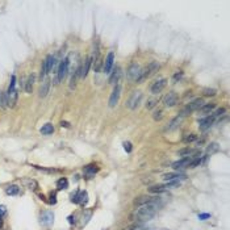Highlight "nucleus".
<instances>
[{
  "label": "nucleus",
  "mask_w": 230,
  "mask_h": 230,
  "mask_svg": "<svg viewBox=\"0 0 230 230\" xmlns=\"http://www.w3.org/2000/svg\"><path fill=\"white\" fill-rule=\"evenodd\" d=\"M157 212H158V201L140 207L130 218L138 220V221H147V220H151L153 217L157 215Z\"/></svg>",
  "instance_id": "f257e3e1"
},
{
  "label": "nucleus",
  "mask_w": 230,
  "mask_h": 230,
  "mask_svg": "<svg viewBox=\"0 0 230 230\" xmlns=\"http://www.w3.org/2000/svg\"><path fill=\"white\" fill-rule=\"evenodd\" d=\"M15 84H16V76L11 78V84H9V88H8V92H7V103L11 108H13L16 105V101H17V91L15 88Z\"/></svg>",
  "instance_id": "f03ea898"
},
{
  "label": "nucleus",
  "mask_w": 230,
  "mask_h": 230,
  "mask_svg": "<svg viewBox=\"0 0 230 230\" xmlns=\"http://www.w3.org/2000/svg\"><path fill=\"white\" fill-rule=\"evenodd\" d=\"M158 69H159V63L158 62H151L145 70H141V75H140V78H138L137 83H141V82L146 80V79H147L149 76H151L154 73H157Z\"/></svg>",
  "instance_id": "7ed1b4c3"
},
{
  "label": "nucleus",
  "mask_w": 230,
  "mask_h": 230,
  "mask_svg": "<svg viewBox=\"0 0 230 230\" xmlns=\"http://www.w3.org/2000/svg\"><path fill=\"white\" fill-rule=\"evenodd\" d=\"M204 105V100L203 99H196V100H193L192 103H189V104L185 107V108L181 110V113H180V116H187V114L189 113H192V112H195L196 109H200L201 107Z\"/></svg>",
  "instance_id": "20e7f679"
},
{
  "label": "nucleus",
  "mask_w": 230,
  "mask_h": 230,
  "mask_svg": "<svg viewBox=\"0 0 230 230\" xmlns=\"http://www.w3.org/2000/svg\"><path fill=\"white\" fill-rule=\"evenodd\" d=\"M69 67H70V61L69 58H65L63 61L61 62V65L58 67V78H57V82H62L63 79L66 78L67 73H69Z\"/></svg>",
  "instance_id": "39448f33"
},
{
  "label": "nucleus",
  "mask_w": 230,
  "mask_h": 230,
  "mask_svg": "<svg viewBox=\"0 0 230 230\" xmlns=\"http://www.w3.org/2000/svg\"><path fill=\"white\" fill-rule=\"evenodd\" d=\"M128 79L129 80H138L141 75V67L137 65V63H130V66L128 67Z\"/></svg>",
  "instance_id": "423d86ee"
},
{
  "label": "nucleus",
  "mask_w": 230,
  "mask_h": 230,
  "mask_svg": "<svg viewBox=\"0 0 230 230\" xmlns=\"http://www.w3.org/2000/svg\"><path fill=\"white\" fill-rule=\"evenodd\" d=\"M142 100V92H140V91H137V92H133L132 96L129 97L128 103H126V107L130 109H136L138 105H140V103Z\"/></svg>",
  "instance_id": "0eeeda50"
},
{
  "label": "nucleus",
  "mask_w": 230,
  "mask_h": 230,
  "mask_svg": "<svg viewBox=\"0 0 230 230\" xmlns=\"http://www.w3.org/2000/svg\"><path fill=\"white\" fill-rule=\"evenodd\" d=\"M158 201V197H153V196H140L134 200V207H142V205H146V204H151V203H155Z\"/></svg>",
  "instance_id": "6e6552de"
},
{
  "label": "nucleus",
  "mask_w": 230,
  "mask_h": 230,
  "mask_svg": "<svg viewBox=\"0 0 230 230\" xmlns=\"http://www.w3.org/2000/svg\"><path fill=\"white\" fill-rule=\"evenodd\" d=\"M120 95H121V87L116 84V87L113 88L112 91V95H110V99H109V107H116L117 103H118V99H120Z\"/></svg>",
  "instance_id": "1a4fd4ad"
},
{
  "label": "nucleus",
  "mask_w": 230,
  "mask_h": 230,
  "mask_svg": "<svg viewBox=\"0 0 230 230\" xmlns=\"http://www.w3.org/2000/svg\"><path fill=\"white\" fill-rule=\"evenodd\" d=\"M101 65H103V58L100 55V51H99V43L96 42V46H95V62H93L95 73H99V71H100Z\"/></svg>",
  "instance_id": "9d476101"
},
{
  "label": "nucleus",
  "mask_w": 230,
  "mask_h": 230,
  "mask_svg": "<svg viewBox=\"0 0 230 230\" xmlns=\"http://www.w3.org/2000/svg\"><path fill=\"white\" fill-rule=\"evenodd\" d=\"M163 103H164V107H167V108H171V107H174L178 103V95H176V92H168L164 96Z\"/></svg>",
  "instance_id": "9b49d317"
},
{
  "label": "nucleus",
  "mask_w": 230,
  "mask_h": 230,
  "mask_svg": "<svg viewBox=\"0 0 230 230\" xmlns=\"http://www.w3.org/2000/svg\"><path fill=\"white\" fill-rule=\"evenodd\" d=\"M113 62H114V53L113 51H109L108 55H107V58H105V62H104V73L105 74H109L110 73V70H112V67H113Z\"/></svg>",
  "instance_id": "f8f14e48"
},
{
  "label": "nucleus",
  "mask_w": 230,
  "mask_h": 230,
  "mask_svg": "<svg viewBox=\"0 0 230 230\" xmlns=\"http://www.w3.org/2000/svg\"><path fill=\"white\" fill-rule=\"evenodd\" d=\"M53 222H54V213L51 211L43 212L42 216H41V224L43 226H50Z\"/></svg>",
  "instance_id": "ddd939ff"
},
{
  "label": "nucleus",
  "mask_w": 230,
  "mask_h": 230,
  "mask_svg": "<svg viewBox=\"0 0 230 230\" xmlns=\"http://www.w3.org/2000/svg\"><path fill=\"white\" fill-rule=\"evenodd\" d=\"M166 84H167V80H166V79H159V80L155 82V83H154V84L151 86V93H153V95L161 93L162 91H163V88L166 87Z\"/></svg>",
  "instance_id": "4468645a"
},
{
  "label": "nucleus",
  "mask_w": 230,
  "mask_h": 230,
  "mask_svg": "<svg viewBox=\"0 0 230 230\" xmlns=\"http://www.w3.org/2000/svg\"><path fill=\"white\" fill-rule=\"evenodd\" d=\"M191 161H192V158L185 157V158H183V159H179V161L174 162V163H172V168H174V170L185 168V167H188V166H189V163H191Z\"/></svg>",
  "instance_id": "2eb2a0df"
},
{
  "label": "nucleus",
  "mask_w": 230,
  "mask_h": 230,
  "mask_svg": "<svg viewBox=\"0 0 230 230\" xmlns=\"http://www.w3.org/2000/svg\"><path fill=\"white\" fill-rule=\"evenodd\" d=\"M215 120H216V117L213 116V114H211V116H207L205 118H203V120L200 121V129H201V130H205V129L211 128V125H213Z\"/></svg>",
  "instance_id": "dca6fc26"
},
{
  "label": "nucleus",
  "mask_w": 230,
  "mask_h": 230,
  "mask_svg": "<svg viewBox=\"0 0 230 230\" xmlns=\"http://www.w3.org/2000/svg\"><path fill=\"white\" fill-rule=\"evenodd\" d=\"M185 175L183 174H178V172H168L163 175V179L166 181H176V180H180V179H184Z\"/></svg>",
  "instance_id": "f3484780"
},
{
  "label": "nucleus",
  "mask_w": 230,
  "mask_h": 230,
  "mask_svg": "<svg viewBox=\"0 0 230 230\" xmlns=\"http://www.w3.org/2000/svg\"><path fill=\"white\" fill-rule=\"evenodd\" d=\"M167 185L166 184H157V185H151V187H149L147 191L150 193H154V195H158V193H162L164 191H167Z\"/></svg>",
  "instance_id": "a211bd4d"
},
{
  "label": "nucleus",
  "mask_w": 230,
  "mask_h": 230,
  "mask_svg": "<svg viewBox=\"0 0 230 230\" xmlns=\"http://www.w3.org/2000/svg\"><path fill=\"white\" fill-rule=\"evenodd\" d=\"M49 90H50V80H45V82H42L41 87H39V91H38L39 97H45L46 95L49 93Z\"/></svg>",
  "instance_id": "6ab92c4d"
},
{
  "label": "nucleus",
  "mask_w": 230,
  "mask_h": 230,
  "mask_svg": "<svg viewBox=\"0 0 230 230\" xmlns=\"http://www.w3.org/2000/svg\"><path fill=\"white\" fill-rule=\"evenodd\" d=\"M181 121H183V116H176L174 120H171V122L168 124V126H167V130H174V129H176L178 126H179L180 124H181Z\"/></svg>",
  "instance_id": "aec40b11"
},
{
  "label": "nucleus",
  "mask_w": 230,
  "mask_h": 230,
  "mask_svg": "<svg viewBox=\"0 0 230 230\" xmlns=\"http://www.w3.org/2000/svg\"><path fill=\"white\" fill-rule=\"evenodd\" d=\"M87 203H88V193L86 191H78V204L84 207Z\"/></svg>",
  "instance_id": "412c9836"
},
{
  "label": "nucleus",
  "mask_w": 230,
  "mask_h": 230,
  "mask_svg": "<svg viewBox=\"0 0 230 230\" xmlns=\"http://www.w3.org/2000/svg\"><path fill=\"white\" fill-rule=\"evenodd\" d=\"M97 171H99V168L96 167V166H87V167L84 168V175H86L87 179H92V176Z\"/></svg>",
  "instance_id": "4be33fe9"
},
{
  "label": "nucleus",
  "mask_w": 230,
  "mask_h": 230,
  "mask_svg": "<svg viewBox=\"0 0 230 230\" xmlns=\"http://www.w3.org/2000/svg\"><path fill=\"white\" fill-rule=\"evenodd\" d=\"M45 65H46V73H50L55 66V58L53 55H47L45 59Z\"/></svg>",
  "instance_id": "5701e85b"
},
{
  "label": "nucleus",
  "mask_w": 230,
  "mask_h": 230,
  "mask_svg": "<svg viewBox=\"0 0 230 230\" xmlns=\"http://www.w3.org/2000/svg\"><path fill=\"white\" fill-rule=\"evenodd\" d=\"M91 63H92V58H87L84 65L82 66V74L80 76L82 78H86L87 75H88V71H90V67H91Z\"/></svg>",
  "instance_id": "b1692460"
},
{
  "label": "nucleus",
  "mask_w": 230,
  "mask_h": 230,
  "mask_svg": "<svg viewBox=\"0 0 230 230\" xmlns=\"http://www.w3.org/2000/svg\"><path fill=\"white\" fill-rule=\"evenodd\" d=\"M120 76H121V70H120V67H114L113 74H112V76H110L109 82L112 83V84H116V83H118V79H120Z\"/></svg>",
  "instance_id": "393cba45"
},
{
  "label": "nucleus",
  "mask_w": 230,
  "mask_h": 230,
  "mask_svg": "<svg viewBox=\"0 0 230 230\" xmlns=\"http://www.w3.org/2000/svg\"><path fill=\"white\" fill-rule=\"evenodd\" d=\"M215 108H216V104H215V103H211V104H204V105L200 108V113H201V114H208V113H211Z\"/></svg>",
  "instance_id": "a878e982"
},
{
  "label": "nucleus",
  "mask_w": 230,
  "mask_h": 230,
  "mask_svg": "<svg viewBox=\"0 0 230 230\" xmlns=\"http://www.w3.org/2000/svg\"><path fill=\"white\" fill-rule=\"evenodd\" d=\"M33 83H34V75L32 74V75H29V78H28V80H26V84H25V91L28 93H30L32 90H33Z\"/></svg>",
  "instance_id": "bb28decb"
},
{
  "label": "nucleus",
  "mask_w": 230,
  "mask_h": 230,
  "mask_svg": "<svg viewBox=\"0 0 230 230\" xmlns=\"http://www.w3.org/2000/svg\"><path fill=\"white\" fill-rule=\"evenodd\" d=\"M54 132V128H53V125L51 124H45L41 128V133L43 134V136H49V134H53Z\"/></svg>",
  "instance_id": "cd10ccee"
},
{
  "label": "nucleus",
  "mask_w": 230,
  "mask_h": 230,
  "mask_svg": "<svg viewBox=\"0 0 230 230\" xmlns=\"http://www.w3.org/2000/svg\"><path fill=\"white\" fill-rule=\"evenodd\" d=\"M220 150V146H218V144H216V142H213V144H211L207 147V154L208 155H211V154H215V153H217Z\"/></svg>",
  "instance_id": "c85d7f7f"
},
{
  "label": "nucleus",
  "mask_w": 230,
  "mask_h": 230,
  "mask_svg": "<svg viewBox=\"0 0 230 230\" xmlns=\"http://www.w3.org/2000/svg\"><path fill=\"white\" fill-rule=\"evenodd\" d=\"M69 187V180L66 178H61L58 181H57V188L58 189H66Z\"/></svg>",
  "instance_id": "c756f323"
},
{
  "label": "nucleus",
  "mask_w": 230,
  "mask_h": 230,
  "mask_svg": "<svg viewBox=\"0 0 230 230\" xmlns=\"http://www.w3.org/2000/svg\"><path fill=\"white\" fill-rule=\"evenodd\" d=\"M7 195H11V196H15V195H19L20 192V188L17 187V185H9L7 189H5Z\"/></svg>",
  "instance_id": "7c9ffc66"
},
{
  "label": "nucleus",
  "mask_w": 230,
  "mask_h": 230,
  "mask_svg": "<svg viewBox=\"0 0 230 230\" xmlns=\"http://www.w3.org/2000/svg\"><path fill=\"white\" fill-rule=\"evenodd\" d=\"M24 184H25L26 188H29V189H36V188L38 187L37 181H36V180H32V179H25V180H24Z\"/></svg>",
  "instance_id": "2f4dec72"
},
{
  "label": "nucleus",
  "mask_w": 230,
  "mask_h": 230,
  "mask_svg": "<svg viewBox=\"0 0 230 230\" xmlns=\"http://www.w3.org/2000/svg\"><path fill=\"white\" fill-rule=\"evenodd\" d=\"M195 153V150H192V149H189V147H185V149H181L180 151H179V155H181V157H189L191 154H193Z\"/></svg>",
  "instance_id": "473e14b6"
},
{
  "label": "nucleus",
  "mask_w": 230,
  "mask_h": 230,
  "mask_svg": "<svg viewBox=\"0 0 230 230\" xmlns=\"http://www.w3.org/2000/svg\"><path fill=\"white\" fill-rule=\"evenodd\" d=\"M7 105H8V103H7V95L0 91V107H2V108H5Z\"/></svg>",
  "instance_id": "72a5a7b5"
},
{
  "label": "nucleus",
  "mask_w": 230,
  "mask_h": 230,
  "mask_svg": "<svg viewBox=\"0 0 230 230\" xmlns=\"http://www.w3.org/2000/svg\"><path fill=\"white\" fill-rule=\"evenodd\" d=\"M195 140H196V136H195V134H188V136L184 137L183 141L185 142V144H189V142H193Z\"/></svg>",
  "instance_id": "f704fd0d"
},
{
  "label": "nucleus",
  "mask_w": 230,
  "mask_h": 230,
  "mask_svg": "<svg viewBox=\"0 0 230 230\" xmlns=\"http://www.w3.org/2000/svg\"><path fill=\"white\" fill-rule=\"evenodd\" d=\"M204 95H205V96H215V95H216V90H213V88H205V90H204Z\"/></svg>",
  "instance_id": "c9c22d12"
},
{
  "label": "nucleus",
  "mask_w": 230,
  "mask_h": 230,
  "mask_svg": "<svg viewBox=\"0 0 230 230\" xmlns=\"http://www.w3.org/2000/svg\"><path fill=\"white\" fill-rule=\"evenodd\" d=\"M157 103H158V100H155V99H151V100L147 101V104H146V108H147V109L154 108V107L157 105Z\"/></svg>",
  "instance_id": "e433bc0d"
},
{
  "label": "nucleus",
  "mask_w": 230,
  "mask_h": 230,
  "mask_svg": "<svg viewBox=\"0 0 230 230\" xmlns=\"http://www.w3.org/2000/svg\"><path fill=\"white\" fill-rule=\"evenodd\" d=\"M91 216H92V213L91 212H86V215H83V225H86L87 222H88V220L91 218Z\"/></svg>",
  "instance_id": "4c0bfd02"
},
{
  "label": "nucleus",
  "mask_w": 230,
  "mask_h": 230,
  "mask_svg": "<svg viewBox=\"0 0 230 230\" xmlns=\"http://www.w3.org/2000/svg\"><path fill=\"white\" fill-rule=\"evenodd\" d=\"M124 149H125V151L126 153H132V144H130V142H128V141H126V142H124Z\"/></svg>",
  "instance_id": "58836bf2"
},
{
  "label": "nucleus",
  "mask_w": 230,
  "mask_h": 230,
  "mask_svg": "<svg viewBox=\"0 0 230 230\" xmlns=\"http://www.w3.org/2000/svg\"><path fill=\"white\" fill-rule=\"evenodd\" d=\"M181 76H183V73H181V71H179V73H176L175 75H174V82L176 83L178 80H180Z\"/></svg>",
  "instance_id": "ea45409f"
},
{
  "label": "nucleus",
  "mask_w": 230,
  "mask_h": 230,
  "mask_svg": "<svg viewBox=\"0 0 230 230\" xmlns=\"http://www.w3.org/2000/svg\"><path fill=\"white\" fill-rule=\"evenodd\" d=\"M209 217H211V215H209V213H201V215H199V220L204 221V220H208Z\"/></svg>",
  "instance_id": "a19ab883"
},
{
  "label": "nucleus",
  "mask_w": 230,
  "mask_h": 230,
  "mask_svg": "<svg viewBox=\"0 0 230 230\" xmlns=\"http://www.w3.org/2000/svg\"><path fill=\"white\" fill-rule=\"evenodd\" d=\"M161 118H162V110L159 109L158 112L154 113V120H161Z\"/></svg>",
  "instance_id": "79ce46f5"
},
{
  "label": "nucleus",
  "mask_w": 230,
  "mask_h": 230,
  "mask_svg": "<svg viewBox=\"0 0 230 230\" xmlns=\"http://www.w3.org/2000/svg\"><path fill=\"white\" fill-rule=\"evenodd\" d=\"M5 212H7V209H5V207L4 205H0V218L5 215Z\"/></svg>",
  "instance_id": "37998d69"
},
{
  "label": "nucleus",
  "mask_w": 230,
  "mask_h": 230,
  "mask_svg": "<svg viewBox=\"0 0 230 230\" xmlns=\"http://www.w3.org/2000/svg\"><path fill=\"white\" fill-rule=\"evenodd\" d=\"M222 113H225V109H224V108H221V109L217 110L216 113H213V116H215V117H218V116H221Z\"/></svg>",
  "instance_id": "c03bdc74"
},
{
  "label": "nucleus",
  "mask_w": 230,
  "mask_h": 230,
  "mask_svg": "<svg viewBox=\"0 0 230 230\" xmlns=\"http://www.w3.org/2000/svg\"><path fill=\"white\" fill-rule=\"evenodd\" d=\"M121 230H137V225H130V226H126Z\"/></svg>",
  "instance_id": "a18cd8bd"
},
{
  "label": "nucleus",
  "mask_w": 230,
  "mask_h": 230,
  "mask_svg": "<svg viewBox=\"0 0 230 230\" xmlns=\"http://www.w3.org/2000/svg\"><path fill=\"white\" fill-rule=\"evenodd\" d=\"M50 204H55V203H57V200H55V193H51V195H50Z\"/></svg>",
  "instance_id": "49530a36"
},
{
  "label": "nucleus",
  "mask_w": 230,
  "mask_h": 230,
  "mask_svg": "<svg viewBox=\"0 0 230 230\" xmlns=\"http://www.w3.org/2000/svg\"><path fill=\"white\" fill-rule=\"evenodd\" d=\"M61 126H62V128H63V126H65V128H69L70 124H69V122H66V121H62L61 122Z\"/></svg>",
  "instance_id": "de8ad7c7"
},
{
  "label": "nucleus",
  "mask_w": 230,
  "mask_h": 230,
  "mask_svg": "<svg viewBox=\"0 0 230 230\" xmlns=\"http://www.w3.org/2000/svg\"><path fill=\"white\" fill-rule=\"evenodd\" d=\"M69 222H70V224H73V222H75V218H74L73 216H70V217H69Z\"/></svg>",
  "instance_id": "09e8293b"
},
{
  "label": "nucleus",
  "mask_w": 230,
  "mask_h": 230,
  "mask_svg": "<svg viewBox=\"0 0 230 230\" xmlns=\"http://www.w3.org/2000/svg\"><path fill=\"white\" fill-rule=\"evenodd\" d=\"M3 226V221H2V218H0V228Z\"/></svg>",
  "instance_id": "8fccbe9b"
}]
</instances>
